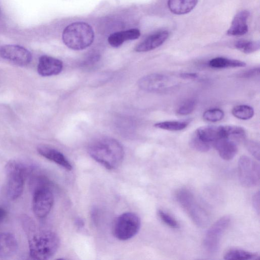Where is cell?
Segmentation results:
<instances>
[{
  "label": "cell",
  "instance_id": "1",
  "mask_svg": "<svg viewBox=\"0 0 260 260\" xmlns=\"http://www.w3.org/2000/svg\"><path fill=\"white\" fill-rule=\"evenodd\" d=\"M22 224L28 237L31 257L35 260H48L57 252L60 245L57 235L49 230H38L32 219L23 216Z\"/></svg>",
  "mask_w": 260,
  "mask_h": 260
},
{
  "label": "cell",
  "instance_id": "2",
  "mask_svg": "<svg viewBox=\"0 0 260 260\" xmlns=\"http://www.w3.org/2000/svg\"><path fill=\"white\" fill-rule=\"evenodd\" d=\"M89 153L95 161L109 170L115 169L121 165L124 156L122 146L111 138L96 140L90 145Z\"/></svg>",
  "mask_w": 260,
  "mask_h": 260
},
{
  "label": "cell",
  "instance_id": "3",
  "mask_svg": "<svg viewBox=\"0 0 260 260\" xmlns=\"http://www.w3.org/2000/svg\"><path fill=\"white\" fill-rule=\"evenodd\" d=\"M5 170L7 195L12 201H15L23 194L25 179L33 169L21 162L11 159L6 164Z\"/></svg>",
  "mask_w": 260,
  "mask_h": 260
},
{
  "label": "cell",
  "instance_id": "4",
  "mask_svg": "<svg viewBox=\"0 0 260 260\" xmlns=\"http://www.w3.org/2000/svg\"><path fill=\"white\" fill-rule=\"evenodd\" d=\"M92 27L84 22H76L67 26L63 31L62 39L69 49L80 51L90 47L94 40Z\"/></svg>",
  "mask_w": 260,
  "mask_h": 260
},
{
  "label": "cell",
  "instance_id": "5",
  "mask_svg": "<svg viewBox=\"0 0 260 260\" xmlns=\"http://www.w3.org/2000/svg\"><path fill=\"white\" fill-rule=\"evenodd\" d=\"M177 201L188 213L193 222L198 227H207L210 222L207 211L196 203L194 195L189 190L183 189L176 194Z\"/></svg>",
  "mask_w": 260,
  "mask_h": 260
},
{
  "label": "cell",
  "instance_id": "6",
  "mask_svg": "<svg viewBox=\"0 0 260 260\" xmlns=\"http://www.w3.org/2000/svg\"><path fill=\"white\" fill-rule=\"evenodd\" d=\"M141 226V219L136 214L126 212L116 219L113 228L114 235L119 241H127L138 233Z\"/></svg>",
  "mask_w": 260,
  "mask_h": 260
},
{
  "label": "cell",
  "instance_id": "7",
  "mask_svg": "<svg viewBox=\"0 0 260 260\" xmlns=\"http://www.w3.org/2000/svg\"><path fill=\"white\" fill-rule=\"evenodd\" d=\"M260 165L251 157L243 156L238 163V174L240 183L246 188H252L260 183Z\"/></svg>",
  "mask_w": 260,
  "mask_h": 260
},
{
  "label": "cell",
  "instance_id": "8",
  "mask_svg": "<svg viewBox=\"0 0 260 260\" xmlns=\"http://www.w3.org/2000/svg\"><path fill=\"white\" fill-rule=\"evenodd\" d=\"M33 210L36 216L46 217L50 213L54 203L53 194L49 186H43L32 190Z\"/></svg>",
  "mask_w": 260,
  "mask_h": 260
},
{
  "label": "cell",
  "instance_id": "9",
  "mask_svg": "<svg viewBox=\"0 0 260 260\" xmlns=\"http://www.w3.org/2000/svg\"><path fill=\"white\" fill-rule=\"evenodd\" d=\"M169 76L158 73L148 75L139 79L138 87L144 91L158 93L166 92L175 86Z\"/></svg>",
  "mask_w": 260,
  "mask_h": 260
},
{
  "label": "cell",
  "instance_id": "10",
  "mask_svg": "<svg viewBox=\"0 0 260 260\" xmlns=\"http://www.w3.org/2000/svg\"><path fill=\"white\" fill-rule=\"evenodd\" d=\"M230 216H223L218 219L208 230L205 238L204 245L208 252L213 254L218 251L220 241L224 232L230 225Z\"/></svg>",
  "mask_w": 260,
  "mask_h": 260
},
{
  "label": "cell",
  "instance_id": "11",
  "mask_svg": "<svg viewBox=\"0 0 260 260\" xmlns=\"http://www.w3.org/2000/svg\"><path fill=\"white\" fill-rule=\"evenodd\" d=\"M0 55L17 65L25 66L32 61V55L25 48L18 45H7L0 48Z\"/></svg>",
  "mask_w": 260,
  "mask_h": 260
},
{
  "label": "cell",
  "instance_id": "12",
  "mask_svg": "<svg viewBox=\"0 0 260 260\" xmlns=\"http://www.w3.org/2000/svg\"><path fill=\"white\" fill-rule=\"evenodd\" d=\"M63 68V64L61 60L48 55H43L39 58L37 70L42 76L58 75Z\"/></svg>",
  "mask_w": 260,
  "mask_h": 260
},
{
  "label": "cell",
  "instance_id": "13",
  "mask_svg": "<svg viewBox=\"0 0 260 260\" xmlns=\"http://www.w3.org/2000/svg\"><path fill=\"white\" fill-rule=\"evenodd\" d=\"M39 154L50 161L61 166L67 170H72L73 166L67 157L58 151L47 146H40L37 148Z\"/></svg>",
  "mask_w": 260,
  "mask_h": 260
},
{
  "label": "cell",
  "instance_id": "14",
  "mask_svg": "<svg viewBox=\"0 0 260 260\" xmlns=\"http://www.w3.org/2000/svg\"><path fill=\"white\" fill-rule=\"evenodd\" d=\"M167 31H161L147 37L143 42L138 44L135 50L137 52H147L161 46L169 37Z\"/></svg>",
  "mask_w": 260,
  "mask_h": 260
},
{
  "label": "cell",
  "instance_id": "15",
  "mask_svg": "<svg viewBox=\"0 0 260 260\" xmlns=\"http://www.w3.org/2000/svg\"><path fill=\"white\" fill-rule=\"evenodd\" d=\"M18 250V243L15 236L12 233H0V257L9 258L13 256Z\"/></svg>",
  "mask_w": 260,
  "mask_h": 260
},
{
  "label": "cell",
  "instance_id": "16",
  "mask_svg": "<svg viewBox=\"0 0 260 260\" xmlns=\"http://www.w3.org/2000/svg\"><path fill=\"white\" fill-rule=\"evenodd\" d=\"M196 134L204 141L214 143L219 139L227 138L224 126H207L199 128Z\"/></svg>",
  "mask_w": 260,
  "mask_h": 260
},
{
  "label": "cell",
  "instance_id": "17",
  "mask_svg": "<svg viewBox=\"0 0 260 260\" xmlns=\"http://www.w3.org/2000/svg\"><path fill=\"white\" fill-rule=\"evenodd\" d=\"M249 15L250 12L247 10L238 12L233 20L227 34L229 36H239L247 33L249 30L247 22Z\"/></svg>",
  "mask_w": 260,
  "mask_h": 260
},
{
  "label": "cell",
  "instance_id": "18",
  "mask_svg": "<svg viewBox=\"0 0 260 260\" xmlns=\"http://www.w3.org/2000/svg\"><path fill=\"white\" fill-rule=\"evenodd\" d=\"M214 146L219 155L226 161L233 159L238 152L236 144L229 138H222L214 143Z\"/></svg>",
  "mask_w": 260,
  "mask_h": 260
},
{
  "label": "cell",
  "instance_id": "19",
  "mask_svg": "<svg viewBox=\"0 0 260 260\" xmlns=\"http://www.w3.org/2000/svg\"><path fill=\"white\" fill-rule=\"evenodd\" d=\"M141 35V32L136 29L115 32L109 36L108 42L111 47L118 48L121 46L126 41H133V40L138 39Z\"/></svg>",
  "mask_w": 260,
  "mask_h": 260
},
{
  "label": "cell",
  "instance_id": "20",
  "mask_svg": "<svg viewBox=\"0 0 260 260\" xmlns=\"http://www.w3.org/2000/svg\"><path fill=\"white\" fill-rule=\"evenodd\" d=\"M198 0H168V7L173 13L182 15L191 11L196 6Z\"/></svg>",
  "mask_w": 260,
  "mask_h": 260
},
{
  "label": "cell",
  "instance_id": "21",
  "mask_svg": "<svg viewBox=\"0 0 260 260\" xmlns=\"http://www.w3.org/2000/svg\"><path fill=\"white\" fill-rule=\"evenodd\" d=\"M208 65L214 69H225L229 68L245 67L247 64L239 60L223 57L213 58L209 62Z\"/></svg>",
  "mask_w": 260,
  "mask_h": 260
},
{
  "label": "cell",
  "instance_id": "22",
  "mask_svg": "<svg viewBox=\"0 0 260 260\" xmlns=\"http://www.w3.org/2000/svg\"><path fill=\"white\" fill-rule=\"evenodd\" d=\"M260 258L258 254L239 249L229 250L225 255L224 259L226 260H253Z\"/></svg>",
  "mask_w": 260,
  "mask_h": 260
},
{
  "label": "cell",
  "instance_id": "23",
  "mask_svg": "<svg viewBox=\"0 0 260 260\" xmlns=\"http://www.w3.org/2000/svg\"><path fill=\"white\" fill-rule=\"evenodd\" d=\"M189 125L188 121H170L159 122L154 126L159 129L169 131H179L186 129Z\"/></svg>",
  "mask_w": 260,
  "mask_h": 260
},
{
  "label": "cell",
  "instance_id": "24",
  "mask_svg": "<svg viewBox=\"0 0 260 260\" xmlns=\"http://www.w3.org/2000/svg\"><path fill=\"white\" fill-rule=\"evenodd\" d=\"M232 113L237 118L242 120H248L252 118L255 114L253 107L247 105H237L234 107Z\"/></svg>",
  "mask_w": 260,
  "mask_h": 260
},
{
  "label": "cell",
  "instance_id": "25",
  "mask_svg": "<svg viewBox=\"0 0 260 260\" xmlns=\"http://www.w3.org/2000/svg\"><path fill=\"white\" fill-rule=\"evenodd\" d=\"M234 46L237 50L247 54L256 52L260 48L259 42L240 41L236 42Z\"/></svg>",
  "mask_w": 260,
  "mask_h": 260
},
{
  "label": "cell",
  "instance_id": "26",
  "mask_svg": "<svg viewBox=\"0 0 260 260\" xmlns=\"http://www.w3.org/2000/svg\"><path fill=\"white\" fill-rule=\"evenodd\" d=\"M224 127L227 138L243 139L246 137V131L243 127L234 125H226Z\"/></svg>",
  "mask_w": 260,
  "mask_h": 260
},
{
  "label": "cell",
  "instance_id": "27",
  "mask_svg": "<svg viewBox=\"0 0 260 260\" xmlns=\"http://www.w3.org/2000/svg\"><path fill=\"white\" fill-rule=\"evenodd\" d=\"M224 116V112L222 109L213 108L206 111L203 114V118L207 121L215 123L221 121Z\"/></svg>",
  "mask_w": 260,
  "mask_h": 260
},
{
  "label": "cell",
  "instance_id": "28",
  "mask_svg": "<svg viewBox=\"0 0 260 260\" xmlns=\"http://www.w3.org/2000/svg\"><path fill=\"white\" fill-rule=\"evenodd\" d=\"M190 146L192 149L199 152L206 153L210 149L209 143H207L200 138L196 134L190 141Z\"/></svg>",
  "mask_w": 260,
  "mask_h": 260
},
{
  "label": "cell",
  "instance_id": "29",
  "mask_svg": "<svg viewBox=\"0 0 260 260\" xmlns=\"http://www.w3.org/2000/svg\"><path fill=\"white\" fill-rule=\"evenodd\" d=\"M196 106V102L195 100L189 99L177 108L176 112L179 115H187L194 111Z\"/></svg>",
  "mask_w": 260,
  "mask_h": 260
},
{
  "label": "cell",
  "instance_id": "30",
  "mask_svg": "<svg viewBox=\"0 0 260 260\" xmlns=\"http://www.w3.org/2000/svg\"><path fill=\"white\" fill-rule=\"evenodd\" d=\"M157 213L162 221L170 227L172 228H178L179 227V226L176 220L167 213L162 210H158Z\"/></svg>",
  "mask_w": 260,
  "mask_h": 260
},
{
  "label": "cell",
  "instance_id": "31",
  "mask_svg": "<svg viewBox=\"0 0 260 260\" xmlns=\"http://www.w3.org/2000/svg\"><path fill=\"white\" fill-rule=\"evenodd\" d=\"M247 149L258 161L260 160V148L258 143L253 141H247L245 143Z\"/></svg>",
  "mask_w": 260,
  "mask_h": 260
},
{
  "label": "cell",
  "instance_id": "32",
  "mask_svg": "<svg viewBox=\"0 0 260 260\" xmlns=\"http://www.w3.org/2000/svg\"><path fill=\"white\" fill-rule=\"evenodd\" d=\"M259 75L260 68L258 67L245 71L239 74L238 76L240 78L249 79L256 77L259 76Z\"/></svg>",
  "mask_w": 260,
  "mask_h": 260
},
{
  "label": "cell",
  "instance_id": "33",
  "mask_svg": "<svg viewBox=\"0 0 260 260\" xmlns=\"http://www.w3.org/2000/svg\"><path fill=\"white\" fill-rule=\"evenodd\" d=\"M260 192L256 193L253 197V205L256 211L260 214Z\"/></svg>",
  "mask_w": 260,
  "mask_h": 260
},
{
  "label": "cell",
  "instance_id": "34",
  "mask_svg": "<svg viewBox=\"0 0 260 260\" xmlns=\"http://www.w3.org/2000/svg\"><path fill=\"white\" fill-rule=\"evenodd\" d=\"M179 76L184 79H194L198 77V75L196 73L185 72L180 74Z\"/></svg>",
  "mask_w": 260,
  "mask_h": 260
},
{
  "label": "cell",
  "instance_id": "35",
  "mask_svg": "<svg viewBox=\"0 0 260 260\" xmlns=\"http://www.w3.org/2000/svg\"><path fill=\"white\" fill-rule=\"evenodd\" d=\"M7 215L6 211L3 208H0V223L2 222Z\"/></svg>",
  "mask_w": 260,
  "mask_h": 260
},
{
  "label": "cell",
  "instance_id": "36",
  "mask_svg": "<svg viewBox=\"0 0 260 260\" xmlns=\"http://www.w3.org/2000/svg\"><path fill=\"white\" fill-rule=\"evenodd\" d=\"M76 224L78 227L82 228L84 225V222L82 219L78 218L76 221Z\"/></svg>",
  "mask_w": 260,
  "mask_h": 260
}]
</instances>
